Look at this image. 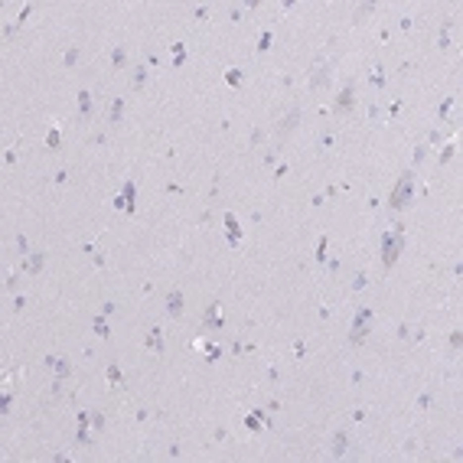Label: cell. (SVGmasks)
<instances>
[{"label": "cell", "mask_w": 463, "mask_h": 463, "mask_svg": "<svg viewBox=\"0 0 463 463\" xmlns=\"http://www.w3.org/2000/svg\"><path fill=\"white\" fill-rule=\"evenodd\" d=\"M424 157H427V147H417V150H414V166H421Z\"/></svg>", "instance_id": "obj_22"}, {"label": "cell", "mask_w": 463, "mask_h": 463, "mask_svg": "<svg viewBox=\"0 0 463 463\" xmlns=\"http://www.w3.org/2000/svg\"><path fill=\"white\" fill-rule=\"evenodd\" d=\"M372 10H375V3H362V7H356V13H353V23H362L365 16H372Z\"/></svg>", "instance_id": "obj_14"}, {"label": "cell", "mask_w": 463, "mask_h": 463, "mask_svg": "<svg viewBox=\"0 0 463 463\" xmlns=\"http://www.w3.org/2000/svg\"><path fill=\"white\" fill-rule=\"evenodd\" d=\"M353 108H356V85L349 82V85H343V92L336 95V102H333V111H336V114H349Z\"/></svg>", "instance_id": "obj_4"}, {"label": "cell", "mask_w": 463, "mask_h": 463, "mask_svg": "<svg viewBox=\"0 0 463 463\" xmlns=\"http://www.w3.org/2000/svg\"><path fill=\"white\" fill-rule=\"evenodd\" d=\"M372 323H375V313L362 307L359 313L353 316V326H349V343H353V346H359L362 339H365V336L372 333Z\"/></svg>", "instance_id": "obj_3"}, {"label": "cell", "mask_w": 463, "mask_h": 463, "mask_svg": "<svg viewBox=\"0 0 463 463\" xmlns=\"http://www.w3.org/2000/svg\"><path fill=\"white\" fill-rule=\"evenodd\" d=\"M414 203V173H405L398 180V186L392 189V196H388V209H408Z\"/></svg>", "instance_id": "obj_1"}, {"label": "cell", "mask_w": 463, "mask_h": 463, "mask_svg": "<svg viewBox=\"0 0 463 463\" xmlns=\"http://www.w3.org/2000/svg\"><path fill=\"white\" fill-rule=\"evenodd\" d=\"M121 114H124V98H114V102H111V114H108V121H111V124H118Z\"/></svg>", "instance_id": "obj_11"}, {"label": "cell", "mask_w": 463, "mask_h": 463, "mask_svg": "<svg viewBox=\"0 0 463 463\" xmlns=\"http://www.w3.org/2000/svg\"><path fill=\"white\" fill-rule=\"evenodd\" d=\"M346 447H349V437H346L343 431L333 434V447H330V450H333V457H343V454H346Z\"/></svg>", "instance_id": "obj_9"}, {"label": "cell", "mask_w": 463, "mask_h": 463, "mask_svg": "<svg viewBox=\"0 0 463 463\" xmlns=\"http://www.w3.org/2000/svg\"><path fill=\"white\" fill-rule=\"evenodd\" d=\"M225 82H228V85H242V72H238V69L225 72Z\"/></svg>", "instance_id": "obj_18"}, {"label": "cell", "mask_w": 463, "mask_h": 463, "mask_svg": "<svg viewBox=\"0 0 463 463\" xmlns=\"http://www.w3.org/2000/svg\"><path fill=\"white\" fill-rule=\"evenodd\" d=\"M183 307H186V297H183L180 291H170L166 294V316H183Z\"/></svg>", "instance_id": "obj_6"}, {"label": "cell", "mask_w": 463, "mask_h": 463, "mask_svg": "<svg viewBox=\"0 0 463 463\" xmlns=\"http://www.w3.org/2000/svg\"><path fill=\"white\" fill-rule=\"evenodd\" d=\"M300 118H304V111H300V108H291V111H287V118L277 121V137H287V134H294V131H297V124H300Z\"/></svg>", "instance_id": "obj_5"}, {"label": "cell", "mask_w": 463, "mask_h": 463, "mask_svg": "<svg viewBox=\"0 0 463 463\" xmlns=\"http://www.w3.org/2000/svg\"><path fill=\"white\" fill-rule=\"evenodd\" d=\"M92 326H95V333H98V336H108V323H104L102 316H98V320H95Z\"/></svg>", "instance_id": "obj_20"}, {"label": "cell", "mask_w": 463, "mask_h": 463, "mask_svg": "<svg viewBox=\"0 0 463 463\" xmlns=\"http://www.w3.org/2000/svg\"><path fill=\"white\" fill-rule=\"evenodd\" d=\"M330 75H333V62L316 65V69H313V75H310V88H323L326 82H330Z\"/></svg>", "instance_id": "obj_7"}, {"label": "cell", "mask_w": 463, "mask_h": 463, "mask_svg": "<svg viewBox=\"0 0 463 463\" xmlns=\"http://www.w3.org/2000/svg\"><path fill=\"white\" fill-rule=\"evenodd\" d=\"M401 248H405V235H401L398 228H395V232H385L382 235V264L392 267L395 261H398Z\"/></svg>", "instance_id": "obj_2"}, {"label": "cell", "mask_w": 463, "mask_h": 463, "mask_svg": "<svg viewBox=\"0 0 463 463\" xmlns=\"http://www.w3.org/2000/svg\"><path fill=\"white\" fill-rule=\"evenodd\" d=\"M46 365H49V369H55V375H59V378L72 375V365H69V359H46Z\"/></svg>", "instance_id": "obj_8"}, {"label": "cell", "mask_w": 463, "mask_h": 463, "mask_svg": "<svg viewBox=\"0 0 463 463\" xmlns=\"http://www.w3.org/2000/svg\"><path fill=\"white\" fill-rule=\"evenodd\" d=\"M144 82H147V69L137 65V69H134V88H144Z\"/></svg>", "instance_id": "obj_17"}, {"label": "cell", "mask_w": 463, "mask_h": 463, "mask_svg": "<svg viewBox=\"0 0 463 463\" xmlns=\"http://www.w3.org/2000/svg\"><path fill=\"white\" fill-rule=\"evenodd\" d=\"M147 346H150V349H157V353H163V333H160L157 326L147 333Z\"/></svg>", "instance_id": "obj_10"}, {"label": "cell", "mask_w": 463, "mask_h": 463, "mask_svg": "<svg viewBox=\"0 0 463 463\" xmlns=\"http://www.w3.org/2000/svg\"><path fill=\"white\" fill-rule=\"evenodd\" d=\"M225 225H228V242H232V245H238V222L232 219V215H228V219H225Z\"/></svg>", "instance_id": "obj_16"}, {"label": "cell", "mask_w": 463, "mask_h": 463, "mask_svg": "<svg viewBox=\"0 0 463 463\" xmlns=\"http://www.w3.org/2000/svg\"><path fill=\"white\" fill-rule=\"evenodd\" d=\"M88 114H92V95L82 92L79 95V118H88Z\"/></svg>", "instance_id": "obj_13"}, {"label": "cell", "mask_w": 463, "mask_h": 463, "mask_svg": "<svg viewBox=\"0 0 463 463\" xmlns=\"http://www.w3.org/2000/svg\"><path fill=\"white\" fill-rule=\"evenodd\" d=\"M454 150H457V144H447V147H444V154H440V163H447V160L454 157Z\"/></svg>", "instance_id": "obj_21"}, {"label": "cell", "mask_w": 463, "mask_h": 463, "mask_svg": "<svg viewBox=\"0 0 463 463\" xmlns=\"http://www.w3.org/2000/svg\"><path fill=\"white\" fill-rule=\"evenodd\" d=\"M10 411V395H3V398H0V414H7Z\"/></svg>", "instance_id": "obj_24"}, {"label": "cell", "mask_w": 463, "mask_h": 463, "mask_svg": "<svg viewBox=\"0 0 463 463\" xmlns=\"http://www.w3.org/2000/svg\"><path fill=\"white\" fill-rule=\"evenodd\" d=\"M75 59H79V49H69L65 52V65H75Z\"/></svg>", "instance_id": "obj_23"}, {"label": "cell", "mask_w": 463, "mask_h": 463, "mask_svg": "<svg viewBox=\"0 0 463 463\" xmlns=\"http://www.w3.org/2000/svg\"><path fill=\"white\" fill-rule=\"evenodd\" d=\"M365 284H369V277H365V271H362V274H356V277H353V291H362Z\"/></svg>", "instance_id": "obj_19"}, {"label": "cell", "mask_w": 463, "mask_h": 463, "mask_svg": "<svg viewBox=\"0 0 463 463\" xmlns=\"http://www.w3.org/2000/svg\"><path fill=\"white\" fill-rule=\"evenodd\" d=\"M43 267V255H26V261H23V271H30V274H36Z\"/></svg>", "instance_id": "obj_12"}, {"label": "cell", "mask_w": 463, "mask_h": 463, "mask_svg": "<svg viewBox=\"0 0 463 463\" xmlns=\"http://www.w3.org/2000/svg\"><path fill=\"white\" fill-rule=\"evenodd\" d=\"M124 62H127V49L118 46V49H114V55H111V65H114V69H124Z\"/></svg>", "instance_id": "obj_15"}]
</instances>
